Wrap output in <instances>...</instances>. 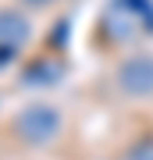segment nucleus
I'll use <instances>...</instances> for the list:
<instances>
[{"label": "nucleus", "instance_id": "obj_4", "mask_svg": "<svg viewBox=\"0 0 153 160\" xmlns=\"http://www.w3.org/2000/svg\"><path fill=\"white\" fill-rule=\"evenodd\" d=\"M25 4H36V7H39V4H50V0H25Z\"/></svg>", "mask_w": 153, "mask_h": 160}, {"label": "nucleus", "instance_id": "obj_2", "mask_svg": "<svg viewBox=\"0 0 153 160\" xmlns=\"http://www.w3.org/2000/svg\"><path fill=\"white\" fill-rule=\"evenodd\" d=\"M121 86L132 92H150L153 89V61H128L121 68Z\"/></svg>", "mask_w": 153, "mask_h": 160}, {"label": "nucleus", "instance_id": "obj_1", "mask_svg": "<svg viewBox=\"0 0 153 160\" xmlns=\"http://www.w3.org/2000/svg\"><path fill=\"white\" fill-rule=\"evenodd\" d=\"M14 132L28 146H46V142H54L57 132H61V114H57L54 107H46V103H32V107H25L22 114L14 118Z\"/></svg>", "mask_w": 153, "mask_h": 160}, {"label": "nucleus", "instance_id": "obj_3", "mask_svg": "<svg viewBox=\"0 0 153 160\" xmlns=\"http://www.w3.org/2000/svg\"><path fill=\"white\" fill-rule=\"evenodd\" d=\"M25 32H28V25L22 22L18 14H0V46H14L25 39Z\"/></svg>", "mask_w": 153, "mask_h": 160}]
</instances>
